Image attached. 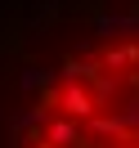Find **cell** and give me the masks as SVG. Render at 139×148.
I'll return each mask as SVG.
<instances>
[{
	"mask_svg": "<svg viewBox=\"0 0 139 148\" xmlns=\"http://www.w3.org/2000/svg\"><path fill=\"white\" fill-rule=\"evenodd\" d=\"M18 148H139V5L103 45L31 76Z\"/></svg>",
	"mask_w": 139,
	"mask_h": 148,
	"instance_id": "6da1fadb",
	"label": "cell"
}]
</instances>
